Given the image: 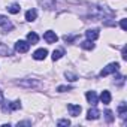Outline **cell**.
Listing matches in <instances>:
<instances>
[{
    "mask_svg": "<svg viewBox=\"0 0 127 127\" xmlns=\"http://www.w3.org/2000/svg\"><path fill=\"white\" fill-rule=\"evenodd\" d=\"M118 69H120V64H118V63H111V64H108L105 69H102L100 76H108V75H111V73H117Z\"/></svg>",
    "mask_w": 127,
    "mask_h": 127,
    "instance_id": "obj_2",
    "label": "cell"
},
{
    "mask_svg": "<svg viewBox=\"0 0 127 127\" xmlns=\"http://www.w3.org/2000/svg\"><path fill=\"white\" fill-rule=\"evenodd\" d=\"M66 78H69V81H76L78 78H76V75H73V73H70V72H66Z\"/></svg>",
    "mask_w": 127,
    "mask_h": 127,
    "instance_id": "obj_23",
    "label": "cell"
},
{
    "mask_svg": "<svg viewBox=\"0 0 127 127\" xmlns=\"http://www.w3.org/2000/svg\"><path fill=\"white\" fill-rule=\"evenodd\" d=\"M0 27H3L6 32L8 30H12L14 29V26H12V23L5 17V15H0Z\"/></svg>",
    "mask_w": 127,
    "mask_h": 127,
    "instance_id": "obj_5",
    "label": "cell"
},
{
    "mask_svg": "<svg viewBox=\"0 0 127 127\" xmlns=\"http://www.w3.org/2000/svg\"><path fill=\"white\" fill-rule=\"evenodd\" d=\"M81 48H84V49H93L94 48V43H93V40H84V42H81Z\"/></svg>",
    "mask_w": 127,
    "mask_h": 127,
    "instance_id": "obj_16",
    "label": "cell"
},
{
    "mask_svg": "<svg viewBox=\"0 0 127 127\" xmlns=\"http://www.w3.org/2000/svg\"><path fill=\"white\" fill-rule=\"evenodd\" d=\"M118 112H120V117H121V118H126V114H127L126 103H121V105H120V108H118Z\"/></svg>",
    "mask_w": 127,
    "mask_h": 127,
    "instance_id": "obj_19",
    "label": "cell"
},
{
    "mask_svg": "<svg viewBox=\"0 0 127 127\" xmlns=\"http://www.w3.org/2000/svg\"><path fill=\"white\" fill-rule=\"evenodd\" d=\"M20 85H26V87H33V85H39L37 82H34V81H21V82H18Z\"/></svg>",
    "mask_w": 127,
    "mask_h": 127,
    "instance_id": "obj_22",
    "label": "cell"
},
{
    "mask_svg": "<svg viewBox=\"0 0 127 127\" xmlns=\"http://www.w3.org/2000/svg\"><path fill=\"white\" fill-rule=\"evenodd\" d=\"M105 117H106V121H108V123H112V121H114V114H112V111L108 109V111L105 112Z\"/></svg>",
    "mask_w": 127,
    "mask_h": 127,
    "instance_id": "obj_20",
    "label": "cell"
},
{
    "mask_svg": "<svg viewBox=\"0 0 127 127\" xmlns=\"http://www.w3.org/2000/svg\"><path fill=\"white\" fill-rule=\"evenodd\" d=\"M85 36H87V39L88 40H96L97 37H99V30H96V29H90V30H87L85 32Z\"/></svg>",
    "mask_w": 127,
    "mask_h": 127,
    "instance_id": "obj_10",
    "label": "cell"
},
{
    "mask_svg": "<svg viewBox=\"0 0 127 127\" xmlns=\"http://www.w3.org/2000/svg\"><path fill=\"white\" fill-rule=\"evenodd\" d=\"M115 79H117V84H118V85H121V84L124 82V76H121V75H118Z\"/></svg>",
    "mask_w": 127,
    "mask_h": 127,
    "instance_id": "obj_26",
    "label": "cell"
},
{
    "mask_svg": "<svg viewBox=\"0 0 127 127\" xmlns=\"http://www.w3.org/2000/svg\"><path fill=\"white\" fill-rule=\"evenodd\" d=\"M93 17L99 18V20H105L106 17H114V12L109 11L108 8H102V6H94L93 12H91Z\"/></svg>",
    "mask_w": 127,
    "mask_h": 127,
    "instance_id": "obj_1",
    "label": "cell"
},
{
    "mask_svg": "<svg viewBox=\"0 0 127 127\" xmlns=\"http://www.w3.org/2000/svg\"><path fill=\"white\" fill-rule=\"evenodd\" d=\"M67 109H69V112H70L72 117H78V115L81 114V111H82V108H81L79 105H73V103L67 105Z\"/></svg>",
    "mask_w": 127,
    "mask_h": 127,
    "instance_id": "obj_7",
    "label": "cell"
},
{
    "mask_svg": "<svg viewBox=\"0 0 127 127\" xmlns=\"http://www.w3.org/2000/svg\"><path fill=\"white\" fill-rule=\"evenodd\" d=\"M29 48H30V43L26 42V40H18V42L15 43V49H17L18 52H27Z\"/></svg>",
    "mask_w": 127,
    "mask_h": 127,
    "instance_id": "obj_4",
    "label": "cell"
},
{
    "mask_svg": "<svg viewBox=\"0 0 127 127\" xmlns=\"http://www.w3.org/2000/svg\"><path fill=\"white\" fill-rule=\"evenodd\" d=\"M85 97H87V100L93 105V106H96V103H97V94H96V91H87V94H85Z\"/></svg>",
    "mask_w": 127,
    "mask_h": 127,
    "instance_id": "obj_9",
    "label": "cell"
},
{
    "mask_svg": "<svg viewBox=\"0 0 127 127\" xmlns=\"http://www.w3.org/2000/svg\"><path fill=\"white\" fill-rule=\"evenodd\" d=\"M57 124H58L60 127H63V126H70V121H69V120H60Z\"/></svg>",
    "mask_w": 127,
    "mask_h": 127,
    "instance_id": "obj_24",
    "label": "cell"
},
{
    "mask_svg": "<svg viewBox=\"0 0 127 127\" xmlns=\"http://www.w3.org/2000/svg\"><path fill=\"white\" fill-rule=\"evenodd\" d=\"M99 115H100V112H99L96 108H91V109L88 111V114H87V118H88V120H97Z\"/></svg>",
    "mask_w": 127,
    "mask_h": 127,
    "instance_id": "obj_15",
    "label": "cell"
},
{
    "mask_svg": "<svg viewBox=\"0 0 127 127\" xmlns=\"http://www.w3.org/2000/svg\"><path fill=\"white\" fill-rule=\"evenodd\" d=\"M3 103V93H2V90H0V105Z\"/></svg>",
    "mask_w": 127,
    "mask_h": 127,
    "instance_id": "obj_27",
    "label": "cell"
},
{
    "mask_svg": "<svg viewBox=\"0 0 127 127\" xmlns=\"http://www.w3.org/2000/svg\"><path fill=\"white\" fill-rule=\"evenodd\" d=\"M20 108H21V102L20 100H15V102H11L8 105H3V112H11V111L20 109Z\"/></svg>",
    "mask_w": 127,
    "mask_h": 127,
    "instance_id": "obj_3",
    "label": "cell"
},
{
    "mask_svg": "<svg viewBox=\"0 0 127 127\" xmlns=\"http://www.w3.org/2000/svg\"><path fill=\"white\" fill-rule=\"evenodd\" d=\"M20 9H21V6H20V5H17V3H14V5H11V6L8 8V11H9L11 14H18V12H20Z\"/></svg>",
    "mask_w": 127,
    "mask_h": 127,
    "instance_id": "obj_18",
    "label": "cell"
},
{
    "mask_svg": "<svg viewBox=\"0 0 127 127\" xmlns=\"http://www.w3.org/2000/svg\"><path fill=\"white\" fill-rule=\"evenodd\" d=\"M46 55H48V51H46L45 48H40V49L34 51L33 58H34V60H45V57H46Z\"/></svg>",
    "mask_w": 127,
    "mask_h": 127,
    "instance_id": "obj_8",
    "label": "cell"
},
{
    "mask_svg": "<svg viewBox=\"0 0 127 127\" xmlns=\"http://www.w3.org/2000/svg\"><path fill=\"white\" fill-rule=\"evenodd\" d=\"M120 26H121V29H123V30L126 32V30H127V20H121Z\"/></svg>",
    "mask_w": 127,
    "mask_h": 127,
    "instance_id": "obj_25",
    "label": "cell"
},
{
    "mask_svg": "<svg viewBox=\"0 0 127 127\" xmlns=\"http://www.w3.org/2000/svg\"><path fill=\"white\" fill-rule=\"evenodd\" d=\"M43 39H45V40H46L48 43H55V42L58 40L57 34H55L54 32H51V30H49V32H45V33H43Z\"/></svg>",
    "mask_w": 127,
    "mask_h": 127,
    "instance_id": "obj_6",
    "label": "cell"
},
{
    "mask_svg": "<svg viewBox=\"0 0 127 127\" xmlns=\"http://www.w3.org/2000/svg\"><path fill=\"white\" fill-rule=\"evenodd\" d=\"M37 40H39V36H37L34 32H30V33L27 34V42H29V43L34 45V43H37Z\"/></svg>",
    "mask_w": 127,
    "mask_h": 127,
    "instance_id": "obj_14",
    "label": "cell"
},
{
    "mask_svg": "<svg viewBox=\"0 0 127 127\" xmlns=\"http://www.w3.org/2000/svg\"><path fill=\"white\" fill-rule=\"evenodd\" d=\"M36 17H37V11H36V9H29V11L26 12V20H27V21H34Z\"/></svg>",
    "mask_w": 127,
    "mask_h": 127,
    "instance_id": "obj_13",
    "label": "cell"
},
{
    "mask_svg": "<svg viewBox=\"0 0 127 127\" xmlns=\"http://www.w3.org/2000/svg\"><path fill=\"white\" fill-rule=\"evenodd\" d=\"M100 100H102V103H105V105L111 103V93H109L108 90H103L102 94H100Z\"/></svg>",
    "mask_w": 127,
    "mask_h": 127,
    "instance_id": "obj_11",
    "label": "cell"
},
{
    "mask_svg": "<svg viewBox=\"0 0 127 127\" xmlns=\"http://www.w3.org/2000/svg\"><path fill=\"white\" fill-rule=\"evenodd\" d=\"M63 55H64V51L63 49H55L54 52H52V60L55 61V60H60Z\"/></svg>",
    "mask_w": 127,
    "mask_h": 127,
    "instance_id": "obj_17",
    "label": "cell"
},
{
    "mask_svg": "<svg viewBox=\"0 0 127 127\" xmlns=\"http://www.w3.org/2000/svg\"><path fill=\"white\" fill-rule=\"evenodd\" d=\"M6 55H11V49L6 43L0 42V57H6Z\"/></svg>",
    "mask_w": 127,
    "mask_h": 127,
    "instance_id": "obj_12",
    "label": "cell"
},
{
    "mask_svg": "<svg viewBox=\"0 0 127 127\" xmlns=\"http://www.w3.org/2000/svg\"><path fill=\"white\" fill-rule=\"evenodd\" d=\"M72 90V87L70 85H60L58 88H57V91L58 93H64V91H70Z\"/></svg>",
    "mask_w": 127,
    "mask_h": 127,
    "instance_id": "obj_21",
    "label": "cell"
}]
</instances>
